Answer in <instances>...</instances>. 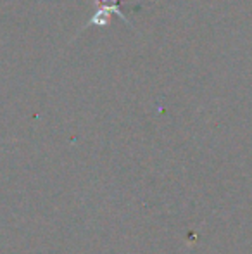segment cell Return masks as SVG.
I'll use <instances>...</instances> for the list:
<instances>
[{"label":"cell","instance_id":"6da1fadb","mask_svg":"<svg viewBox=\"0 0 252 254\" xmlns=\"http://www.w3.org/2000/svg\"><path fill=\"white\" fill-rule=\"evenodd\" d=\"M95 3L99 5V9L105 10L107 14H112V12L118 14V16L121 17V19L125 21L126 24H130V26H131L130 19L126 17V14H123L121 7H119V0H95Z\"/></svg>","mask_w":252,"mask_h":254}]
</instances>
